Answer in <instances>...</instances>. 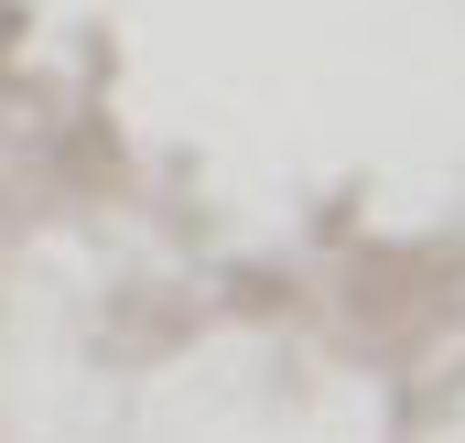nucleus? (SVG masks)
Wrapping results in <instances>:
<instances>
[]
</instances>
